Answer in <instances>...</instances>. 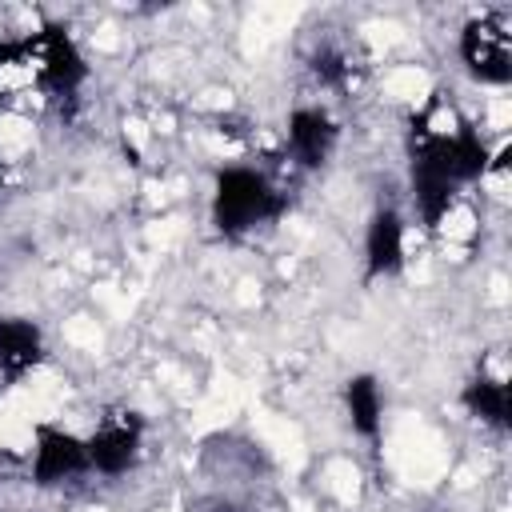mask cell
Segmentation results:
<instances>
[{
  "instance_id": "cell-4",
  "label": "cell",
  "mask_w": 512,
  "mask_h": 512,
  "mask_svg": "<svg viewBox=\"0 0 512 512\" xmlns=\"http://www.w3.org/2000/svg\"><path fill=\"white\" fill-rule=\"evenodd\" d=\"M88 444H80L68 432L56 428H40L36 432V484H56L64 476L88 472Z\"/></svg>"
},
{
  "instance_id": "cell-10",
  "label": "cell",
  "mask_w": 512,
  "mask_h": 512,
  "mask_svg": "<svg viewBox=\"0 0 512 512\" xmlns=\"http://www.w3.org/2000/svg\"><path fill=\"white\" fill-rule=\"evenodd\" d=\"M344 400H348L352 428H356L360 436L376 440V432H380V388H376V380H372V376H352Z\"/></svg>"
},
{
  "instance_id": "cell-6",
  "label": "cell",
  "mask_w": 512,
  "mask_h": 512,
  "mask_svg": "<svg viewBox=\"0 0 512 512\" xmlns=\"http://www.w3.org/2000/svg\"><path fill=\"white\" fill-rule=\"evenodd\" d=\"M364 256H368V280L400 272V264H404V224L392 208L372 216L368 236H364Z\"/></svg>"
},
{
  "instance_id": "cell-3",
  "label": "cell",
  "mask_w": 512,
  "mask_h": 512,
  "mask_svg": "<svg viewBox=\"0 0 512 512\" xmlns=\"http://www.w3.org/2000/svg\"><path fill=\"white\" fill-rule=\"evenodd\" d=\"M36 48H40V80H44V88H52L60 96H72L80 88V80L88 76L84 56L76 52L72 36L64 28H48L44 36H36Z\"/></svg>"
},
{
  "instance_id": "cell-8",
  "label": "cell",
  "mask_w": 512,
  "mask_h": 512,
  "mask_svg": "<svg viewBox=\"0 0 512 512\" xmlns=\"http://www.w3.org/2000/svg\"><path fill=\"white\" fill-rule=\"evenodd\" d=\"M40 360V332L32 320H0V368L4 376H24Z\"/></svg>"
},
{
  "instance_id": "cell-1",
  "label": "cell",
  "mask_w": 512,
  "mask_h": 512,
  "mask_svg": "<svg viewBox=\"0 0 512 512\" xmlns=\"http://www.w3.org/2000/svg\"><path fill=\"white\" fill-rule=\"evenodd\" d=\"M284 200L280 192L268 188L264 176H256L252 168H224L216 176V200H212V220L224 236H240L252 224H264L272 216H280Z\"/></svg>"
},
{
  "instance_id": "cell-9",
  "label": "cell",
  "mask_w": 512,
  "mask_h": 512,
  "mask_svg": "<svg viewBox=\"0 0 512 512\" xmlns=\"http://www.w3.org/2000/svg\"><path fill=\"white\" fill-rule=\"evenodd\" d=\"M464 404L472 416L496 424V428H508V412H512V396H508V384L500 380H488V376H476L468 388H464Z\"/></svg>"
},
{
  "instance_id": "cell-7",
  "label": "cell",
  "mask_w": 512,
  "mask_h": 512,
  "mask_svg": "<svg viewBox=\"0 0 512 512\" xmlns=\"http://www.w3.org/2000/svg\"><path fill=\"white\" fill-rule=\"evenodd\" d=\"M332 140H336V128H332V120L320 108H296L292 112V120H288V144H292V152H296L300 164H308V168L324 164Z\"/></svg>"
},
{
  "instance_id": "cell-5",
  "label": "cell",
  "mask_w": 512,
  "mask_h": 512,
  "mask_svg": "<svg viewBox=\"0 0 512 512\" xmlns=\"http://www.w3.org/2000/svg\"><path fill=\"white\" fill-rule=\"evenodd\" d=\"M140 452V420H116L104 424L92 440H88V464L104 476H120L124 468H132Z\"/></svg>"
},
{
  "instance_id": "cell-2",
  "label": "cell",
  "mask_w": 512,
  "mask_h": 512,
  "mask_svg": "<svg viewBox=\"0 0 512 512\" xmlns=\"http://www.w3.org/2000/svg\"><path fill=\"white\" fill-rule=\"evenodd\" d=\"M460 56L468 72L484 84H508L512 80V52H508V32L496 20H472L460 40Z\"/></svg>"
}]
</instances>
